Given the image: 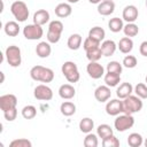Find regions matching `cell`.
Wrapping results in <instances>:
<instances>
[{
    "instance_id": "obj_1",
    "label": "cell",
    "mask_w": 147,
    "mask_h": 147,
    "mask_svg": "<svg viewBox=\"0 0 147 147\" xmlns=\"http://www.w3.org/2000/svg\"><path fill=\"white\" fill-rule=\"evenodd\" d=\"M30 77L36 82L51 83L54 79V71L42 65H34L30 70Z\"/></svg>"
},
{
    "instance_id": "obj_2",
    "label": "cell",
    "mask_w": 147,
    "mask_h": 147,
    "mask_svg": "<svg viewBox=\"0 0 147 147\" xmlns=\"http://www.w3.org/2000/svg\"><path fill=\"white\" fill-rule=\"evenodd\" d=\"M10 11L17 22H25L29 18V8L24 1L15 0L10 6Z\"/></svg>"
},
{
    "instance_id": "obj_3",
    "label": "cell",
    "mask_w": 147,
    "mask_h": 147,
    "mask_svg": "<svg viewBox=\"0 0 147 147\" xmlns=\"http://www.w3.org/2000/svg\"><path fill=\"white\" fill-rule=\"evenodd\" d=\"M123 106H124V114L133 115L136 113H139L142 109V99H140L138 95H129L127 98L123 99Z\"/></svg>"
},
{
    "instance_id": "obj_4",
    "label": "cell",
    "mask_w": 147,
    "mask_h": 147,
    "mask_svg": "<svg viewBox=\"0 0 147 147\" xmlns=\"http://www.w3.org/2000/svg\"><path fill=\"white\" fill-rule=\"evenodd\" d=\"M61 71H62L63 76L65 77V79L69 83H77L79 80V78H80V74L78 71V67L72 61H65L61 67Z\"/></svg>"
},
{
    "instance_id": "obj_5",
    "label": "cell",
    "mask_w": 147,
    "mask_h": 147,
    "mask_svg": "<svg viewBox=\"0 0 147 147\" xmlns=\"http://www.w3.org/2000/svg\"><path fill=\"white\" fill-rule=\"evenodd\" d=\"M5 56L8 62V64L13 68H17L22 63V55H21V48L16 45H10L5 51Z\"/></svg>"
},
{
    "instance_id": "obj_6",
    "label": "cell",
    "mask_w": 147,
    "mask_h": 147,
    "mask_svg": "<svg viewBox=\"0 0 147 147\" xmlns=\"http://www.w3.org/2000/svg\"><path fill=\"white\" fill-rule=\"evenodd\" d=\"M134 125V118L132 115L129 114H119L116 116L114 121V126L118 132H125L126 130L131 129Z\"/></svg>"
},
{
    "instance_id": "obj_7",
    "label": "cell",
    "mask_w": 147,
    "mask_h": 147,
    "mask_svg": "<svg viewBox=\"0 0 147 147\" xmlns=\"http://www.w3.org/2000/svg\"><path fill=\"white\" fill-rule=\"evenodd\" d=\"M23 36L28 40H38L44 36V30L41 25L38 24H28L23 28Z\"/></svg>"
},
{
    "instance_id": "obj_8",
    "label": "cell",
    "mask_w": 147,
    "mask_h": 147,
    "mask_svg": "<svg viewBox=\"0 0 147 147\" xmlns=\"http://www.w3.org/2000/svg\"><path fill=\"white\" fill-rule=\"evenodd\" d=\"M33 95L37 100H40V101H49L53 99V91L49 86L45 85V84H40V85H37L34 87V91H33Z\"/></svg>"
},
{
    "instance_id": "obj_9",
    "label": "cell",
    "mask_w": 147,
    "mask_h": 147,
    "mask_svg": "<svg viewBox=\"0 0 147 147\" xmlns=\"http://www.w3.org/2000/svg\"><path fill=\"white\" fill-rule=\"evenodd\" d=\"M106 113L110 116H117L119 114H123L124 113L123 100L122 99H111L110 101H107Z\"/></svg>"
},
{
    "instance_id": "obj_10",
    "label": "cell",
    "mask_w": 147,
    "mask_h": 147,
    "mask_svg": "<svg viewBox=\"0 0 147 147\" xmlns=\"http://www.w3.org/2000/svg\"><path fill=\"white\" fill-rule=\"evenodd\" d=\"M17 106V98L14 94H3L0 96V109L7 111L11 108H16Z\"/></svg>"
},
{
    "instance_id": "obj_11",
    "label": "cell",
    "mask_w": 147,
    "mask_h": 147,
    "mask_svg": "<svg viewBox=\"0 0 147 147\" xmlns=\"http://www.w3.org/2000/svg\"><path fill=\"white\" fill-rule=\"evenodd\" d=\"M139 16V11L138 8L134 5H127L124 7L123 13H122V18L127 22V23H134L138 20Z\"/></svg>"
},
{
    "instance_id": "obj_12",
    "label": "cell",
    "mask_w": 147,
    "mask_h": 147,
    "mask_svg": "<svg viewBox=\"0 0 147 147\" xmlns=\"http://www.w3.org/2000/svg\"><path fill=\"white\" fill-rule=\"evenodd\" d=\"M86 71L93 79H99L105 75V68L99 62H90L86 67Z\"/></svg>"
},
{
    "instance_id": "obj_13",
    "label": "cell",
    "mask_w": 147,
    "mask_h": 147,
    "mask_svg": "<svg viewBox=\"0 0 147 147\" xmlns=\"http://www.w3.org/2000/svg\"><path fill=\"white\" fill-rule=\"evenodd\" d=\"M110 96H111V91L110 87L107 85H100L94 91V98L99 102H106L110 99Z\"/></svg>"
},
{
    "instance_id": "obj_14",
    "label": "cell",
    "mask_w": 147,
    "mask_h": 147,
    "mask_svg": "<svg viewBox=\"0 0 147 147\" xmlns=\"http://www.w3.org/2000/svg\"><path fill=\"white\" fill-rule=\"evenodd\" d=\"M115 10V2L113 0H102L98 5V13L102 16H109Z\"/></svg>"
},
{
    "instance_id": "obj_15",
    "label": "cell",
    "mask_w": 147,
    "mask_h": 147,
    "mask_svg": "<svg viewBox=\"0 0 147 147\" xmlns=\"http://www.w3.org/2000/svg\"><path fill=\"white\" fill-rule=\"evenodd\" d=\"M54 11H55V15H56L57 17H60V18H65V17H68V16L71 15L72 8H71V5H70L69 2H61V3H59V5L55 7Z\"/></svg>"
},
{
    "instance_id": "obj_16",
    "label": "cell",
    "mask_w": 147,
    "mask_h": 147,
    "mask_svg": "<svg viewBox=\"0 0 147 147\" xmlns=\"http://www.w3.org/2000/svg\"><path fill=\"white\" fill-rule=\"evenodd\" d=\"M52 53V47L51 44L48 41H40L39 44H37L36 46V54L40 57V59H46L51 55Z\"/></svg>"
},
{
    "instance_id": "obj_17",
    "label": "cell",
    "mask_w": 147,
    "mask_h": 147,
    "mask_svg": "<svg viewBox=\"0 0 147 147\" xmlns=\"http://www.w3.org/2000/svg\"><path fill=\"white\" fill-rule=\"evenodd\" d=\"M33 23L38 24V25H45L46 23H48L49 21V13L46 9H39L33 14Z\"/></svg>"
},
{
    "instance_id": "obj_18",
    "label": "cell",
    "mask_w": 147,
    "mask_h": 147,
    "mask_svg": "<svg viewBox=\"0 0 147 147\" xmlns=\"http://www.w3.org/2000/svg\"><path fill=\"white\" fill-rule=\"evenodd\" d=\"M100 48L102 51V54L103 56H111L115 54L116 52V48H117V45L114 40H103L100 45Z\"/></svg>"
},
{
    "instance_id": "obj_19",
    "label": "cell",
    "mask_w": 147,
    "mask_h": 147,
    "mask_svg": "<svg viewBox=\"0 0 147 147\" xmlns=\"http://www.w3.org/2000/svg\"><path fill=\"white\" fill-rule=\"evenodd\" d=\"M133 93V86L131 83H122L117 90H116V95L118 99H125L129 95H131Z\"/></svg>"
},
{
    "instance_id": "obj_20",
    "label": "cell",
    "mask_w": 147,
    "mask_h": 147,
    "mask_svg": "<svg viewBox=\"0 0 147 147\" xmlns=\"http://www.w3.org/2000/svg\"><path fill=\"white\" fill-rule=\"evenodd\" d=\"M75 94H76V90L70 84H63L59 88V95L63 100H70L75 96Z\"/></svg>"
},
{
    "instance_id": "obj_21",
    "label": "cell",
    "mask_w": 147,
    "mask_h": 147,
    "mask_svg": "<svg viewBox=\"0 0 147 147\" xmlns=\"http://www.w3.org/2000/svg\"><path fill=\"white\" fill-rule=\"evenodd\" d=\"M117 47H118L121 53L129 54L133 49V40L131 38H129V37H123L122 39H119Z\"/></svg>"
},
{
    "instance_id": "obj_22",
    "label": "cell",
    "mask_w": 147,
    "mask_h": 147,
    "mask_svg": "<svg viewBox=\"0 0 147 147\" xmlns=\"http://www.w3.org/2000/svg\"><path fill=\"white\" fill-rule=\"evenodd\" d=\"M82 42H83L82 36H80L79 33H74V34H71V36L68 38L67 46H68L69 49H71V51H77V49L80 48Z\"/></svg>"
},
{
    "instance_id": "obj_23",
    "label": "cell",
    "mask_w": 147,
    "mask_h": 147,
    "mask_svg": "<svg viewBox=\"0 0 147 147\" xmlns=\"http://www.w3.org/2000/svg\"><path fill=\"white\" fill-rule=\"evenodd\" d=\"M3 31L9 37H16L20 33V25L15 21H8L3 26Z\"/></svg>"
},
{
    "instance_id": "obj_24",
    "label": "cell",
    "mask_w": 147,
    "mask_h": 147,
    "mask_svg": "<svg viewBox=\"0 0 147 147\" xmlns=\"http://www.w3.org/2000/svg\"><path fill=\"white\" fill-rule=\"evenodd\" d=\"M88 37L94 39V40H96V41H99V42H101V41H103V39L106 37V31L101 26H93L88 31Z\"/></svg>"
},
{
    "instance_id": "obj_25",
    "label": "cell",
    "mask_w": 147,
    "mask_h": 147,
    "mask_svg": "<svg viewBox=\"0 0 147 147\" xmlns=\"http://www.w3.org/2000/svg\"><path fill=\"white\" fill-rule=\"evenodd\" d=\"M60 111L63 116H67V117L72 116L76 113V105L71 101H64L60 106Z\"/></svg>"
},
{
    "instance_id": "obj_26",
    "label": "cell",
    "mask_w": 147,
    "mask_h": 147,
    "mask_svg": "<svg viewBox=\"0 0 147 147\" xmlns=\"http://www.w3.org/2000/svg\"><path fill=\"white\" fill-rule=\"evenodd\" d=\"M108 28L114 33H117V32L122 31L123 28H124L123 20L119 18V17H113V18H110L109 22H108Z\"/></svg>"
},
{
    "instance_id": "obj_27",
    "label": "cell",
    "mask_w": 147,
    "mask_h": 147,
    "mask_svg": "<svg viewBox=\"0 0 147 147\" xmlns=\"http://www.w3.org/2000/svg\"><path fill=\"white\" fill-rule=\"evenodd\" d=\"M94 129V121L90 117H84L79 122V130L83 133H90Z\"/></svg>"
},
{
    "instance_id": "obj_28",
    "label": "cell",
    "mask_w": 147,
    "mask_h": 147,
    "mask_svg": "<svg viewBox=\"0 0 147 147\" xmlns=\"http://www.w3.org/2000/svg\"><path fill=\"white\" fill-rule=\"evenodd\" d=\"M105 79V83L107 86L109 87H115L119 84L121 82V75H117V74H111V72H107L103 77Z\"/></svg>"
},
{
    "instance_id": "obj_29",
    "label": "cell",
    "mask_w": 147,
    "mask_h": 147,
    "mask_svg": "<svg viewBox=\"0 0 147 147\" xmlns=\"http://www.w3.org/2000/svg\"><path fill=\"white\" fill-rule=\"evenodd\" d=\"M144 144V138L140 133L133 132L127 137V145L130 147H140Z\"/></svg>"
},
{
    "instance_id": "obj_30",
    "label": "cell",
    "mask_w": 147,
    "mask_h": 147,
    "mask_svg": "<svg viewBox=\"0 0 147 147\" xmlns=\"http://www.w3.org/2000/svg\"><path fill=\"white\" fill-rule=\"evenodd\" d=\"M96 134H98L99 138L105 139V138L114 134V131H113L110 125H108V124H100L98 126V129H96Z\"/></svg>"
},
{
    "instance_id": "obj_31",
    "label": "cell",
    "mask_w": 147,
    "mask_h": 147,
    "mask_svg": "<svg viewBox=\"0 0 147 147\" xmlns=\"http://www.w3.org/2000/svg\"><path fill=\"white\" fill-rule=\"evenodd\" d=\"M123 32H124L125 37L132 38V37H136L139 33V28L136 23H126L123 28Z\"/></svg>"
},
{
    "instance_id": "obj_32",
    "label": "cell",
    "mask_w": 147,
    "mask_h": 147,
    "mask_svg": "<svg viewBox=\"0 0 147 147\" xmlns=\"http://www.w3.org/2000/svg\"><path fill=\"white\" fill-rule=\"evenodd\" d=\"M101 56H103V54H102V51H101L100 46L86 52V57L90 62H98L101 59Z\"/></svg>"
},
{
    "instance_id": "obj_33",
    "label": "cell",
    "mask_w": 147,
    "mask_h": 147,
    "mask_svg": "<svg viewBox=\"0 0 147 147\" xmlns=\"http://www.w3.org/2000/svg\"><path fill=\"white\" fill-rule=\"evenodd\" d=\"M21 114H22L23 118H25V119H32L37 115V108L34 106H32V105L24 106L23 109L21 110Z\"/></svg>"
},
{
    "instance_id": "obj_34",
    "label": "cell",
    "mask_w": 147,
    "mask_h": 147,
    "mask_svg": "<svg viewBox=\"0 0 147 147\" xmlns=\"http://www.w3.org/2000/svg\"><path fill=\"white\" fill-rule=\"evenodd\" d=\"M99 145L98 134L94 133H86V137L84 138V146L85 147H96Z\"/></svg>"
},
{
    "instance_id": "obj_35",
    "label": "cell",
    "mask_w": 147,
    "mask_h": 147,
    "mask_svg": "<svg viewBox=\"0 0 147 147\" xmlns=\"http://www.w3.org/2000/svg\"><path fill=\"white\" fill-rule=\"evenodd\" d=\"M133 92L140 99H142V100L144 99H147V84H145V83H138L133 87Z\"/></svg>"
},
{
    "instance_id": "obj_36",
    "label": "cell",
    "mask_w": 147,
    "mask_h": 147,
    "mask_svg": "<svg viewBox=\"0 0 147 147\" xmlns=\"http://www.w3.org/2000/svg\"><path fill=\"white\" fill-rule=\"evenodd\" d=\"M122 70H123V64H121L118 61H110L107 64V72L121 75L122 74Z\"/></svg>"
},
{
    "instance_id": "obj_37",
    "label": "cell",
    "mask_w": 147,
    "mask_h": 147,
    "mask_svg": "<svg viewBox=\"0 0 147 147\" xmlns=\"http://www.w3.org/2000/svg\"><path fill=\"white\" fill-rule=\"evenodd\" d=\"M63 29H64L63 23L61 21H59V20H54V21L49 22V24H48V31H53V32L62 34Z\"/></svg>"
},
{
    "instance_id": "obj_38",
    "label": "cell",
    "mask_w": 147,
    "mask_h": 147,
    "mask_svg": "<svg viewBox=\"0 0 147 147\" xmlns=\"http://www.w3.org/2000/svg\"><path fill=\"white\" fill-rule=\"evenodd\" d=\"M123 67L127 68V69H133L137 67L138 64V61H137V57L134 55H126L124 59H123V62H122Z\"/></svg>"
},
{
    "instance_id": "obj_39",
    "label": "cell",
    "mask_w": 147,
    "mask_h": 147,
    "mask_svg": "<svg viewBox=\"0 0 147 147\" xmlns=\"http://www.w3.org/2000/svg\"><path fill=\"white\" fill-rule=\"evenodd\" d=\"M102 146L103 147H118L119 146V140L117 137H115L114 134L102 139Z\"/></svg>"
},
{
    "instance_id": "obj_40",
    "label": "cell",
    "mask_w": 147,
    "mask_h": 147,
    "mask_svg": "<svg viewBox=\"0 0 147 147\" xmlns=\"http://www.w3.org/2000/svg\"><path fill=\"white\" fill-rule=\"evenodd\" d=\"M9 147H32V142L25 138H18L10 141Z\"/></svg>"
},
{
    "instance_id": "obj_41",
    "label": "cell",
    "mask_w": 147,
    "mask_h": 147,
    "mask_svg": "<svg viewBox=\"0 0 147 147\" xmlns=\"http://www.w3.org/2000/svg\"><path fill=\"white\" fill-rule=\"evenodd\" d=\"M100 45H101V42H99V41H96V40H94V39H92L90 37H87L83 42V47H84L85 52H87L90 49H93L95 47H99Z\"/></svg>"
},
{
    "instance_id": "obj_42",
    "label": "cell",
    "mask_w": 147,
    "mask_h": 147,
    "mask_svg": "<svg viewBox=\"0 0 147 147\" xmlns=\"http://www.w3.org/2000/svg\"><path fill=\"white\" fill-rule=\"evenodd\" d=\"M3 117H5V119L8 121V122L15 121L16 117H17V109H16V108H11V109H9V110H7V111H3Z\"/></svg>"
},
{
    "instance_id": "obj_43",
    "label": "cell",
    "mask_w": 147,
    "mask_h": 147,
    "mask_svg": "<svg viewBox=\"0 0 147 147\" xmlns=\"http://www.w3.org/2000/svg\"><path fill=\"white\" fill-rule=\"evenodd\" d=\"M46 37H47V41L49 44H56L61 39V34L56 33V32H53V31H47V36Z\"/></svg>"
},
{
    "instance_id": "obj_44",
    "label": "cell",
    "mask_w": 147,
    "mask_h": 147,
    "mask_svg": "<svg viewBox=\"0 0 147 147\" xmlns=\"http://www.w3.org/2000/svg\"><path fill=\"white\" fill-rule=\"evenodd\" d=\"M139 52H140V54H141L142 56L147 57V40H145V41H142V42L140 44Z\"/></svg>"
},
{
    "instance_id": "obj_45",
    "label": "cell",
    "mask_w": 147,
    "mask_h": 147,
    "mask_svg": "<svg viewBox=\"0 0 147 147\" xmlns=\"http://www.w3.org/2000/svg\"><path fill=\"white\" fill-rule=\"evenodd\" d=\"M88 1H90L91 3H94V5H99V3H100L102 0H88Z\"/></svg>"
},
{
    "instance_id": "obj_46",
    "label": "cell",
    "mask_w": 147,
    "mask_h": 147,
    "mask_svg": "<svg viewBox=\"0 0 147 147\" xmlns=\"http://www.w3.org/2000/svg\"><path fill=\"white\" fill-rule=\"evenodd\" d=\"M78 1H79V0H68L69 3H77Z\"/></svg>"
},
{
    "instance_id": "obj_47",
    "label": "cell",
    "mask_w": 147,
    "mask_h": 147,
    "mask_svg": "<svg viewBox=\"0 0 147 147\" xmlns=\"http://www.w3.org/2000/svg\"><path fill=\"white\" fill-rule=\"evenodd\" d=\"M0 75H1V83H3V80H5V75H3V72H0Z\"/></svg>"
},
{
    "instance_id": "obj_48",
    "label": "cell",
    "mask_w": 147,
    "mask_h": 147,
    "mask_svg": "<svg viewBox=\"0 0 147 147\" xmlns=\"http://www.w3.org/2000/svg\"><path fill=\"white\" fill-rule=\"evenodd\" d=\"M144 145H145V146H146V147H147V138H146V139H145V140H144Z\"/></svg>"
},
{
    "instance_id": "obj_49",
    "label": "cell",
    "mask_w": 147,
    "mask_h": 147,
    "mask_svg": "<svg viewBox=\"0 0 147 147\" xmlns=\"http://www.w3.org/2000/svg\"><path fill=\"white\" fill-rule=\"evenodd\" d=\"M145 82H146V84H147V76H146V78H145Z\"/></svg>"
},
{
    "instance_id": "obj_50",
    "label": "cell",
    "mask_w": 147,
    "mask_h": 147,
    "mask_svg": "<svg viewBox=\"0 0 147 147\" xmlns=\"http://www.w3.org/2000/svg\"><path fill=\"white\" fill-rule=\"evenodd\" d=\"M146 7H147V0H146Z\"/></svg>"
}]
</instances>
